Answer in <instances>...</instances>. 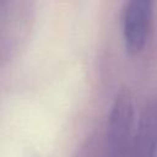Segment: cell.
Listing matches in <instances>:
<instances>
[{
	"label": "cell",
	"instance_id": "obj_1",
	"mask_svg": "<svg viewBox=\"0 0 157 157\" xmlns=\"http://www.w3.org/2000/svg\"><path fill=\"white\" fill-rule=\"evenodd\" d=\"M135 101L128 87H120L113 96L108 121L107 142L112 157H123L131 152L135 123Z\"/></svg>",
	"mask_w": 157,
	"mask_h": 157
},
{
	"label": "cell",
	"instance_id": "obj_2",
	"mask_svg": "<svg viewBox=\"0 0 157 157\" xmlns=\"http://www.w3.org/2000/svg\"><path fill=\"white\" fill-rule=\"evenodd\" d=\"M152 0H126L121 7V32L125 48L129 53L144 49L152 23Z\"/></svg>",
	"mask_w": 157,
	"mask_h": 157
},
{
	"label": "cell",
	"instance_id": "obj_3",
	"mask_svg": "<svg viewBox=\"0 0 157 157\" xmlns=\"http://www.w3.org/2000/svg\"><path fill=\"white\" fill-rule=\"evenodd\" d=\"M157 156V103H147L137 119L130 157Z\"/></svg>",
	"mask_w": 157,
	"mask_h": 157
}]
</instances>
